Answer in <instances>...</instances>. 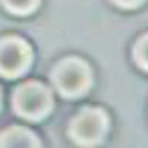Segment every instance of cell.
Returning a JSON list of instances; mask_svg holds the SVG:
<instances>
[{
  "instance_id": "cell-2",
  "label": "cell",
  "mask_w": 148,
  "mask_h": 148,
  "mask_svg": "<svg viewBox=\"0 0 148 148\" xmlns=\"http://www.w3.org/2000/svg\"><path fill=\"white\" fill-rule=\"evenodd\" d=\"M90 78L92 76H90L88 66L82 60H76V58L64 60L56 68V72H54L56 86L66 96H78V94H82L90 86Z\"/></svg>"
},
{
  "instance_id": "cell-1",
  "label": "cell",
  "mask_w": 148,
  "mask_h": 148,
  "mask_svg": "<svg viewBox=\"0 0 148 148\" xmlns=\"http://www.w3.org/2000/svg\"><path fill=\"white\" fill-rule=\"evenodd\" d=\"M14 106H16L18 114H22L24 118L38 120L48 114L50 106H52V98H50V92L42 84L26 82L14 94Z\"/></svg>"
},
{
  "instance_id": "cell-5",
  "label": "cell",
  "mask_w": 148,
  "mask_h": 148,
  "mask_svg": "<svg viewBox=\"0 0 148 148\" xmlns=\"http://www.w3.org/2000/svg\"><path fill=\"white\" fill-rule=\"evenodd\" d=\"M0 146H38V140L28 130L16 126L0 134Z\"/></svg>"
},
{
  "instance_id": "cell-6",
  "label": "cell",
  "mask_w": 148,
  "mask_h": 148,
  "mask_svg": "<svg viewBox=\"0 0 148 148\" xmlns=\"http://www.w3.org/2000/svg\"><path fill=\"white\" fill-rule=\"evenodd\" d=\"M4 6L12 12H18V14H26L30 10H34V6L38 4V0H2Z\"/></svg>"
},
{
  "instance_id": "cell-8",
  "label": "cell",
  "mask_w": 148,
  "mask_h": 148,
  "mask_svg": "<svg viewBox=\"0 0 148 148\" xmlns=\"http://www.w3.org/2000/svg\"><path fill=\"white\" fill-rule=\"evenodd\" d=\"M116 4H120V6H124V8H134V6H138L142 0H114Z\"/></svg>"
},
{
  "instance_id": "cell-7",
  "label": "cell",
  "mask_w": 148,
  "mask_h": 148,
  "mask_svg": "<svg viewBox=\"0 0 148 148\" xmlns=\"http://www.w3.org/2000/svg\"><path fill=\"white\" fill-rule=\"evenodd\" d=\"M136 58H138V62L148 70V36H144L138 42V46H136Z\"/></svg>"
},
{
  "instance_id": "cell-3",
  "label": "cell",
  "mask_w": 148,
  "mask_h": 148,
  "mask_svg": "<svg viewBox=\"0 0 148 148\" xmlns=\"http://www.w3.org/2000/svg\"><path fill=\"white\" fill-rule=\"evenodd\" d=\"M108 128V120L98 108H86L72 120V138L78 144H96Z\"/></svg>"
},
{
  "instance_id": "cell-4",
  "label": "cell",
  "mask_w": 148,
  "mask_h": 148,
  "mask_svg": "<svg viewBox=\"0 0 148 148\" xmlns=\"http://www.w3.org/2000/svg\"><path fill=\"white\" fill-rule=\"evenodd\" d=\"M30 64V48L18 38H6L0 42V74L6 78L20 76Z\"/></svg>"
}]
</instances>
